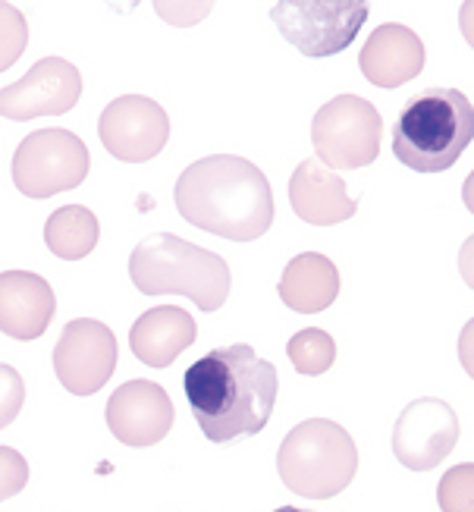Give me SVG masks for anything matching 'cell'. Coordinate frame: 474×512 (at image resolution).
<instances>
[{
  "label": "cell",
  "instance_id": "cell-14",
  "mask_svg": "<svg viewBox=\"0 0 474 512\" xmlns=\"http://www.w3.org/2000/svg\"><path fill=\"white\" fill-rule=\"evenodd\" d=\"M57 315L54 286L32 271L0 274V330L13 340H38Z\"/></svg>",
  "mask_w": 474,
  "mask_h": 512
},
{
  "label": "cell",
  "instance_id": "cell-11",
  "mask_svg": "<svg viewBox=\"0 0 474 512\" xmlns=\"http://www.w3.org/2000/svg\"><path fill=\"white\" fill-rule=\"evenodd\" d=\"M459 418L443 399L424 396L402 409L393 428V453L412 472H431L456 450Z\"/></svg>",
  "mask_w": 474,
  "mask_h": 512
},
{
  "label": "cell",
  "instance_id": "cell-3",
  "mask_svg": "<svg viewBox=\"0 0 474 512\" xmlns=\"http://www.w3.org/2000/svg\"><path fill=\"white\" fill-rule=\"evenodd\" d=\"M129 277L145 296H186L201 311H217L233 286L230 264L217 252L173 233L145 236L129 255Z\"/></svg>",
  "mask_w": 474,
  "mask_h": 512
},
{
  "label": "cell",
  "instance_id": "cell-18",
  "mask_svg": "<svg viewBox=\"0 0 474 512\" xmlns=\"http://www.w3.org/2000/svg\"><path fill=\"white\" fill-rule=\"evenodd\" d=\"M340 296V271L327 255L302 252L296 255L280 277V299L286 308L302 315H318Z\"/></svg>",
  "mask_w": 474,
  "mask_h": 512
},
{
  "label": "cell",
  "instance_id": "cell-8",
  "mask_svg": "<svg viewBox=\"0 0 474 512\" xmlns=\"http://www.w3.org/2000/svg\"><path fill=\"white\" fill-rule=\"evenodd\" d=\"M270 19L305 57H333L346 51L368 19L358 0H286L270 7Z\"/></svg>",
  "mask_w": 474,
  "mask_h": 512
},
{
  "label": "cell",
  "instance_id": "cell-23",
  "mask_svg": "<svg viewBox=\"0 0 474 512\" xmlns=\"http://www.w3.org/2000/svg\"><path fill=\"white\" fill-rule=\"evenodd\" d=\"M26 406V384L13 365L0 362V428H7L16 421V415Z\"/></svg>",
  "mask_w": 474,
  "mask_h": 512
},
{
  "label": "cell",
  "instance_id": "cell-24",
  "mask_svg": "<svg viewBox=\"0 0 474 512\" xmlns=\"http://www.w3.org/2000/svg\"><path fill=\"white\" fill-rule=\"evenodd\" d=\"M29 484V462L19 450L0 447V503L16 497Z\"/></svg>",
  "mask_w": 474,
  "mask_h": 512
},
{
  "label": "cell",
  "instance_id": "cell-9",
  "mask_svg": "<svg viewBox=\"0 0 474 512\" xmlns=\"http://www.w3.org/2000/svg\"><path fill=\"white\" fill-rule=\"evenodd\" d=\"M117 368V337L95 318H76L54 346V374L73 396L98 393Z\"/></svg>",
  "mask_w": 474,
  "mask_h": 512
},
{
  "label": "cell",
  "instance_id": "cell-20",
  "mask_svg": "<svg viewBox=\"0 0 474 512\" xmlns=\"http://www.w3.org/2000/svg\"><path fill=\"white\" fill-rule=\"evenodd\" d=\"M289 352V362L299 374H308V377H318L324 371L333 368L336 362V343L327 330H318V327H308V330H299L296 337L289 340L286 346Z\"/></svg>",
  "mask_w": 474,
  "mask_h": 512
},
{
  "label": "cell",
  "instance_id": "cell-7",
  "mask_svg": "<svg viewBox=\"0 0 474 512\" xmlns=\"http://www.w3.org/2000/svg\"><path fill=\"white\" fill-rule=\"evenodd\" d=\"M88 176V148L70 129H38L13 154V183L29 198H51L82 186Z\"/></svg>",
  "mask_w": 474,
  "mask_h": 512
},
{
  "label": "cell",
  "instance_id": "cell-12",
  "mask_svg": "<svg viewBox=\"0 0 474 512\" xmlns=\"http://www.w3.org/2000/svg\"><path fill=\"white\" fill-rule=\"evenodd\" d=\"M82 98V76L63 57H41L19 82L0 88V117L26 123L35 117H57Z\"/></svg>",
  "mask_w": 474,
  "mask_h": 512
},
{
  "label": "cell",
  "instance_id": "cell-22",
  "mask_svg": "<svg viewBox=\"0 0 474 512\" xmlns=\"http://www.w3.org/2000/svg\"><path fill=\"white\" fill-rule=\"evenodd\" d=\"M437 503L443 512H474V465L462 462L446 472L437 491Z\"/></svg>",
  "mask_w": 474,
  "mask_h": 512
},
{
  "label": "cell",
  "instance_id": "cell-21",
  "mask_svg": "<svg viewBox=\"0 0 474 512\" xmlns=\"http://www.w3.org/2000/svg\"><path fill=\"white\" fill-rule=\"evenodd\" d=\"M29 44V22L13 4H0V73L22 57Z\"/></svg>",
  "mask_w": 474,
  "mask_h": 512
},
{
  "label": "cell",
  "instance_id": "cell-19",
  "mask_svg": "<svg viewBox=\"0 0 474 512\" xmlns=\"http://www.w3.org/2000/svg\"><path fill=\"white\" fill-rule=\"evenodd\" d=\"M98 236V217L82 205H63L44 224V246L63 261H79L92 255L98 246Z\"/></svg>",
  "mask_w": 474,
  "mask_h": 512
},
{
  "label": "cell",
  "instance_id": "cell-10",
  "mask_svg": "<svg viewBox=\"0 0 474 512\" xmlns=\"http://www.w3.org/2000/svg\"><path fill=\"white\" fill-rule=\"evenodd\" d=\"M98 139L117 161L142 164L164 151L170 139L167 110L145 95H123L101 110Z\"/></svg>",
  "mask_w": 474,
  "mask_h": 512
},
{
  "label": "cell",
  "instance_id": "cell-5",
  "mask_svg": "<svg viewBox=\"0 0 474 512\" xmlns=\"http://www.w3.org/2000/svg\"><path fill=\"white\" fill-rule=\"evenodd\" d=\"M277 472L292 494L327 500L352 484L358 472V447L343 425L327 418H308L283 437Z\"/></svg>",
  "mask_w": 474,
  "mask_h": 512
},
{
  "label": "cell",
  "instance_id": "cell-6",
  "mask_svg": "<svg viewBox=\"0 0 474 512\" xmlns=\"http://www.w3.org/2000/svg\"><path fill=\"white\" fill-rule=\"evenodd\" d=\"M383 136L380 110L358 95H336L311 123V142L327 170H358L377 161Z\"/></svg>",
  "mask_w": 474,
  "mask_h": 512
},
{
  "label": "cell",
  "instance_id": "cell-25",
  "mask_svg": "<svg viewBox=\"0 0 474 512\" xmlns=\"http://www.w3.org/2000/svg\"><path fill=\"white\" fill-rule=\"evenodd\" d=\"M274 512H305V509H296V506H280V509H274Z\"/></svg>",
  "mask_w": 474,
  "mask_h": 512
},
{
  "label": "cell",
  "instance_id": "cell-1",
  "mask_svg": "<svg viewBox=\"0 0 474 512\" xmlns=\"http://www.w3.org/2000/svg\"><path fill=\"white\" fill-rule=\"evenodd\" d=\"M183 387L201 434L211 443H230L267 428L280 377L248 343H233L198 359L186 371Z\"/></svg>",
  "mask_w": 474,
  "mask_h": 512
},
{
  "label": "cell",
  "instance_id": "cell-2",
  "mask_svg": "<svg viewBox=\"0 0 474 512\" xmlns=\"http://www.w3.org/2000/svg\"><path fill=\"white\" fill-rule=\"evenodd\" d=\"M173 202L192 227L233 242H252L274 224L267 176L239 154H211L189 164L176 180Z\"/></svg>",
  "mask_w": 474,
  "mask_h": 512
},
{
  "label": "cell",
  "instance_id": "cell-15",
  "mask_svg": "<svg viewBox=\"0 0 474 512\" xmlns=\"http://www.w3.org/2000/svg\"><path fill=\"white\" fill-rule=\"evenodd\" d=\"M365 79L377 88H399L424 70V44L402 22H383L358 54Z\"/></svg>",
  "mask_w": 474,
  "mask_h": 512
},
{
  "label": "cell",
  "instance_id": "cell-16",
  "mask_svg": "<svg viewBox=\"0 0 474 512\" xmlns=\"http://www.w3.org/2000/svg\"><path fill=\"white\" fill-rule=\"evenodd\" d=\"M289 205L305 224L333 227L358 211V198H352L346 183L321 161H302L289 180Z\"/></svg>",
  "mask_w": 474,
  "mask_h": 512
},
{
  "label": "cell",
  "instance_id": "cell-4",
  "mask_svg": "<svg viewBox=\"0 0 474 512\" xmlns=\"http://www.w3.org/2000/svg\"><path fill=\"white\" fill-rule=\"evenodd\" d=\"M474 136V110L459 88H427L402 107L393 154L418 173L449 170Z\"/></svg>",
  "mask_w": 474,
  "mask_h": 512
},
{
  "label": "cell",
  "instance_id": "cell-17",
  "mask_svg": "<svg viewBox=\"0 0 474 512\" xmlns=\"http://www.w3.org/2000/svg\"><path fill=\"white\" fill-rule=\"evenodd\" d=\"M198 337L195 318L179 305L151 308L132 324L129 330V349L132 355L148 368H167L183 355Z\"/></svg>",
  "mask_w": 474,
  "mask_h": 512
},
{
  "label": "cell",
  "instance_id": "cell-13",
  "mask_svg": "<svg viewBox=\"0 0 474 512\" xmlns=\"http://www.w3.org/2000/svg\"><path fill=\"white\" fill-rule=\"evenodd\" d=\"M107 428L126 447H154L173 428V403L161 384L126 381L107 399Z\"/></svg>",
  "mask_w": 474,
  "mask_h": 512
}]
</instances>
